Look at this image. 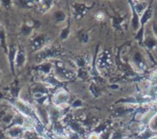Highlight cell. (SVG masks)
Masks as SVG:
<instances>
[{
    "label": "cell",
    "instance_id": "1",
    "mask_svg": "<svg viewBox=\"0 0 157 139\" xmlns=\"http://www.w3.org/2000/svg\"><path fill=\"white\" fill-rule=\"evenodd\" d=\"M69 94L63 89L58 90L53 96V103L58 107H63L67 104L69 101Z\"/></svg>",
    "mask_w": 157,
    "mask_h": 139
},
{
    "label": "cell",
    "instance_id": "2",
    "mask_svg": "<svg viewBox=\"0 0 157 139\" xmlns=\"http://www.w3.org/2000/svg\"><path fill=\"white\" fill-rule=\"evenodd\" d=\"M88 139H100V137H99V136H98V134L93 133V134H91V135L89 136V138Z\"/></svg>",
    "mask_w": 157,
    "mask_h": 139
},
{
    "label": "cell",
    "instance_id": "3",
    "mask_svg": "<svg viewBox=\"0 0 157 139\" xmlns=\"http://www.w3.org/2000/svg\"><path fill=\"white\" fill-rule=\"evenodd\" d=\"M15 139H24V138H22V137H18V138H15Z\"/></svg>",
    "mask_w": 157,
    "mask_h": 139
}]
</instances>
